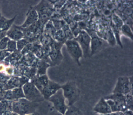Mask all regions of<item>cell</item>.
Instances as JSON below:
<instances>
[{
  "label": "cell",
  "mask_w": 133,
  "mask_h": 115,
  "mask_svg": "<svg viewBox=\"0 0 133 115\" xmlns=\"http://www.w3.org/2000/svg\"><path fill=\"white\" fill-rule=\"evenodd\" d=\"M104 44H105V41L102 39L97 35L91 38V43H90L91 56L100 51L104 47Z\"/></svg>",
  "instance_id": "5bb4252c"
},
{
  "label": "cell",
  "mask_w": 133,
  "mask_h": 115,
  "mask_svg": "<svg viewBox=\"0 0 133 115\" xmlns=\"http://www.w3.org/2000/svg\"><path fill=\"white\" fill-rule=\"evenodd\" d=\"M6 37L9 39L16 42L24 38L23 29L19 26H17L16 25H12L7 31Z\"/></svg>",
  "instance_id": "7c38bea8"
},
{
  "label": "cell",
  "mask_w": 133,
  "mask_h": 115,
  "mask_svg": "<svg viewBox=\"0 0 133 115\" xmlns=\"http://www.w3.org/2000/svg\"><path fill=\"white\" fill-rule=\"evenodd\" d=\"M121 33L122 34L125 36L132 40V32L130 27L129 25L124 24L121 28Z\"/></svg>",
  "instance_id": "7402d4cb"
},
{
  "label": "cell",
  "mask_w": 133,
  "mask_h": 115,
  "mask_svg": "<svg viewBox=\"0 0 133 115\" xmlns=\"http://www.w3.org/2000/svg\"><path fill=\"white\" fill-rule=\"evenodd\" d=\"M64 115H84L80 110L74 106L68 107Z\"/></svg>",
  "instance_id": "cb8c5ba5"
},
{
  "label": "cell",
  "mask_w": 133,
  "mask_h": 115,
  "mask_svg": "<svg viewBox=\"0 0 133 115\" xmlns=\"http://www.w3.org/2000/svg\"><path fill=\"white\" fill-rule=\"evenodd\" d=\"M102 115H123V112H112L111 113L107 114H102Z\"/></svg>",
  "instance_id": "836d02e7"
},
{
  "label": "cell",
  "mask_w": 133,
  "mask_h": 115,
  "mask_svg": "<svg viewBox=\"0 0 133 115\" xmlns=\"http://www.w3.org/2000/svg\"><path fill=\"white\" fill-rule=\"evenodd\" d=\"M16 17V16L11 20H8L3 17H0V32H7L12 26Z\"/></svg>",
  "instance_id": "d6986e66"
},
{
  "label": "cell",
  "mask_w": 133,
  "mask_h": 115,
  "mask_svg": "<svg viewBox=\"0 0 133 115\" xmlns=\"http://www.w3.org/2000/svg\"><path fill=\"white\" fill-rule=\"evenodd\" d=\"M26 115H41L40 114H39V113H37L36 112H35L34 113H31V114H26Z\"/></svg>",
  "instance_id": "e575fe53"
},
{
  "label": "cell",
  "mask_w": 133,
  "mask_h": 115,
  "mask_svg": "<svg viewBox=\"0 0 133 115\" xmlns=\"http://www.w3.org/2000/svg\"><path fill=\"white\" fill-rule=\"evenodd\" d=\"M65 43L69 54L74 59L76 63L80 65V59L83 58V54L78 43L74 39L67 40Z\"/></svg>",
  "instance_id": "9c48e42d"
},
{
  "label": "cell",
  "mask_w": 133,
  "mask_h": 115,
  "mask_svg": "<svg viewBox=\"0 0 133 115\" xmlns=\"http://www.w3.org/2000/svg\"><path fill=\"white\" fill-rule=\"evenodd\" d=\"M49 79L48 76L46 75L35 76L34 78L31 80L30 82L34 84L35 87L39 90L40 93L49 83Z\"/></svg>",
  "instance_id": "2e32d148"
},
{
  "label": "cell",
  "mask_w": 133,
  "mask_h": 115,
  "mask_svg": "<svg viewBox=\"0 0 133 115\" xmlns=\"http://www.w3.org/2000/svg\"><path fill=\"white\" fill-rule=\"evenodd\" d=\"M6 66L3 64H0V73H3L5 71Z\"/></svg>",
  "instance_id": "d6a6232c"
},
{
  "label": "cell",
  "mask_w": 133,
  "mask_h": 115,
  "mask_svg": "<svg viewBox=\"0 0 133 115\" xmlns=\"http://www.w3.org/2000/svg\"><path fill=\"white\" fill-rule=\"evenodd\" d=\"M93 110L95 112L101 114V115L112 113L110 106H109L104 97H102L99 100L97 104L94 107Z\"/></svg>",
  "instance_id": "9a60e30c"
},
{
  "label": "cell",
  "mask_w": 133,
  "mask_h": 115,
  "mask_svg": "<svg viewBox=\"0 0 133 115\" xmlns=\"http://www.w3.org/2000/svg\"><path fill=\"white\" fill-rule=\"evenodd\" d=\"M13 115H18V114H17V113H13Z\"/></svg>",
  "instance_id": "d590c367"
},
{
  "label": "cell",
  "mask_w": 133,
  "mask_h": 115,
  "mask_svg": "<svg viewBox=\"0 0 133 115\" xmlns=\"http://www.w3.org/2000/svg\"><path fill=\"white\" fill-rule=\"evenodd\" d=\"M112 22L113 25L118 29H119V30H121L122 26L124 25V23H123L122 19L118 15H117L116 13H114L112 14Z\"/></svg>",
  "instance_id": "d4e9b609"
},
{
  "label": "cell",
  "mask_w": 133,
  "mask_h": 115,
  "mask_svg": "<svg viewBox=\"0 0 133 115\" xmlns=\"http://www.w3.org/2000/svg\"><path fill=\"white\" fill-rule=\"evenodd\" d=\"M9 39L8 38H7V37H5L0 41V51L4 50L6 49L7 43Z\"/></svg>",
  "instance_id": "f546056e"
},
{
  "label": "cell",
  "mask_w": 133,
  "mask_h": 115,
  "mask_svg": "<svg viewBox=\"0 0 133 115\" xmlns=\"http://www.w3.org/2000/svg\"><path fill=\"white\" fill-rule=\"evenodd\" d=\"M63 46V44L58 42L54 41L50 45V51L49 54L50 59L51 63L55 65L59 64L63 59L61 49Z\"/></svg>",
  "instance_id": "30bf717a"
},
{
  "label": "cell",
  "mask_w": 133,
  "mask_h": 115,
  "mask_svg": "<svg viewBox=\"0 0 133 115\" xmlns=\"http://www.w3.org/2000/svg\"><path fill=\"white\" fill-rule=\"evenodd\" d=\"M48 115H63L62 114H61L57 111H56V110H53L52 112H51Z\"/></svg>",
  "instance_id": "1f68e13d"
},
{
  "label": "cell",
  "mask_w": 133,
  "mask_h": 115,
  "mask_svg": "<svg viewBox=\"0 0 133 115\" xmlns=\"http://www.w3.org/2000/svg\"><path fill=\"white\" fill-rule=\"evenodd\" d=\"M52 5L49 1H41L39 4L34 7L39 16V22L41 27H43L51 18L54 11Z\"/></svg>",
  "instance_id": "277c9868"
},
{
  "label": "cell",
  "mask_w": 133,
  "mask_h": 115,
  "mask_svg": "<svg viewBox=\"0 0 133 115\" xmlns=\"http://www.w3.org/2000/svg\"><path fill=\"white\" fill-rule=\"evenodd\" d=\"M132 77L126 76L119 78L113 93L121 94L123 95L131 94L132 92Z\"/></svg>",
  "instance_id": "ba28073f"
},
{
  "label": "cell",
  "mask_w": 133,
  "mask_h": 115,
  "mask_svg": "<svg viewBox=\"0 0 133 115\" xmlns=\"http://www.w3.org/2000/svg\"><path fill=\"white\" fill-rule=\"evenodd\" d=\"M50 66V64L46 60L39 59L35 66L37 70L36 76L46 75V70Z\"/></svg>",
  "instance_id": "ac0fdd59"
},
{
  "label": "cell",
  "mask_w": 133,
  "mask_h": 115,
  "mask_svg": "<svg viewBox=\"0 0 133 115\" xmlns=\"http://www.w3.org/2000/svg\"><path fill=\"white\" fill-rule=\"evenodd\" d=\"M64 97L66 100L68 107L73 106L80 96V90L74 81H69L63 86H61Z\"/></svg>",
  "instance_id": "7a4b0ae2"
},
{
  "label": "cell",
  "mask_w": 133,
  "mask_h": 115,
  "mask_svg": "<svg viewBox=\"0 0 133 115\" xmlns=\"http://www.w3.org/2000/svg\"><path fill=\"white\" fill-rule=\"evenodd\" d=\"M110 106L112 112H124L127 110L125 104V96L121 94L113 93L104 97Z\"/></svg>",
  "instance_id": "3957f363"
},
{
  "label": "cell",
  "mask_w": 133,
  "mask_h": 115,
  "mask_svg": "<svg viewBox=\"0 0 133 115\" xmlns=\"http://www.w3.org/2000/svg\"><path fill=\"white\" fill-rule=\"evenodd\" d=\"M39 104L22 98L12 101V111L18 115H26L36 112Z\"/></svg>",
  "instance_id": "6da1fadb"
},
{
  "label": "cell",
  "mask_w": 133,
  "mask_h": 115,
  "mask_svg": "<svg viewBox=\"0 0 133 115\" xmlns=\"http://www.w3.org/2000/svg\"><path fill=\"white\" fill-rule=\"evenodd\" d=\"M48 100L53 104L54 108L56 111L63 115H64L68 107L66 105L62 90L61 89H59L58 91H57L54 95H52L50 98H49Z\"/></svg>",
  "instance_id": "52a82bcc"
},
{
  "label": "cell",
  "mask_w": 133,
  "mask_h": 115,
  "mask_svg": "<svg viewBox=\"0 0 133 115\" xmlns=\"http://www.w3.org/2000/svg\"><path fill=\"white\" fill-rule=\"evenodd\" d=\"M107 41L108 42L109 44H111L112 46L115 45L116 39H115V36H114V35L113 34V32H112L111 30H110V31L108 32L107 36Z\"/></svg>",
  "instance_id": "f1b7e54d"
},
{
  "label": "cell",
  "mask_w": 133,
  "mask_h": 115,
  "mask_svg": "<svg viewBox=\"0 0 133 115\" xmlns=\"http://www.w3.org/2000/svg\"><path fill=\"white\" fill-rule=\"evenodd\" d=\"M79 44L82 50L83 56L85 58L91 56V49H90V43H91V37L85 31H80L77 37L74 38Z\"/></svg>",
  "instance_id": "8992f818"
},
{
  "label": "cell",
  "mask_w": 133,
  "mask_h": 115,
  "mask_svg": "<svg viewBox=\"0 0 133 115\" xmlns=\"http://www.w3.org/2000/svg\"><path fill=\"white\" fill-rule=\"evenodd\" d=\"M22 89L25 98L31 102L38 104L44 100L40 91L29 81L22 86Z\"/></svg>",
  "instance_id": "5b68a950"
},
{
  "label": "cell",
  "mask_w": 133,
  "mask_h": 115,
  "mask_svg": "<svg viewBox=\"0 0 133 115\" xmlns=\"http://www.w3.org/2000/svg\"><path fill=\"white\" fill-rule=\"evenodd\" d=\"M39 21V16L34 7H31L26 14V18L25 22L19 26L23 29L27 28L34 25Z\"/></svg>",
  "instance_id": "4fadbf2b"
},
{
  "label": "cell",
  "mask_w": 133,
  "mask_h": 115,
  "mask_svg": "<svg viewBox=\"0 0 133 115\" xmlns=\"http://www.w3.org/2000/svg\"><path fill=\"white\" fill-rule=\"evenodd\" d=\"M54 37L56 41H57L58 42L61 43L62 44H63V43L67 41L64 31L61 30V29L59 30H57V31L55 32Z\"/></svg>",
  "instance_id": "44dd1931"
},
{
  "label": "cell",
  "mask_w": 133,
  "mask_h": 115,
  "mask_svg": "<svg viewBox=\"0 0 133 115\" xmlns=\"http://www.w3.org/2000/svg\"><path fill=\"white\" fill-rule=\"evenodd\" d=\"M112 31L113 32V34L115 37L116 41H117L118 45H119L121 48H123V45L121 41V30L117 28L116 26H114L113 24L112 25Z\"/></svg>",
  "instance_id": "603a6c76"
},
{
  "label": "cell",
  "mask_w": 133,
  "mask_h": 115,
  "mask_svg": "<svg viewBox=\"0 0 133 115\" xmlns=\"http://www.w3.org/2000/svg\"><path fill=\"white\" fill-rule=\"evenodd\" d=\"M4 72L6 73V74L7 75H12L13 74V72H14V69L12 68V66H6L5 71Z\"/></svg>",
  "instance_id": "4dcf8cb0"
},
{
  "label": "cell",
  "mask_w": 133,
  "mask_h": 115,
  "mask_svg": "<svg viewBox=\"0 0 133 115\" xmlns=\"http://www.w3.org/2000/svg\"><path fill=\"white\" fill-rule=\"evenodd\" d=\"M29 41L27 40L25 38H23V39L18 41L17 42V50L21 51L24 48L28 43H29Z\"/></svg>",
  "instance_id": "4316f807"
},
{
  "label": "cell",
  "mask_w": 133,
  "mask_h": 115,
  "mask_svg": "<svg viewBox=\"0 0 133 115\" xmlns=\"http://www.w3.org/2000/svg\"><path fill=\"white\" fill-rule=\"evenodd\" d=\"M0 115H13L12 101L7 100L0 101Z\"/></svg>",
  "instance_id": "e0dca14e"
},
{
  "label": "cell",
  "mask_w": 133,
  "mask_h": 115,
  "mask_svg": "<svg viewBox=\"0 0 133 115\" xmlns=\"http://www.w3.org/2000/svg\"><path fill=\"white\" fill-rule=\"evenodd\" d=\"M61 89V86L60 85L50 80L48 85L42 90L41 93L44 99L49 100L52 95H54Z\"/></svg>",
  "instance_id": "8fae6325"
},
{
  "label": "cell",
  "mask_w": 133,
  "mask_h": 115,
  "mask_svg": "<svg viewBox=\"0 0 133 115\" xmlns=\"http://www.w3.org/2000/svg\"><path fill=\"white\" fill-rule=\"evenodd\" d=\"M125 96V104L127 110H132V94H127Z\"/></svg>",
  "instance_id": "83f0119b"
},
{
  "label": "cell",
  "mask_w": 133,
  "mask_h": 115,
  "mask_svg": "<svg viewBox=\"0 0 133 115\" xmlns=\"http://www.w3.org/2000/svg\"><path fill=\"white\" fill-rule=\"evenodd\" d=\"M1 13H0V17H1Z\"/></svg>",
  "instance_id": "8d00e7d4"
},
{
  "label": "cell",
  "mask_w": 133,
  "mask_h": 115,
  "mask_svg": "<svg viewBox=\"0 0 133 115\" xmlns=\"http://www.w3.org/2000/svg\"><path fill=\"white\" fill-rule=\"evenodd\" d=\"M12 101H13L21 99L22 98H25L24 94L22 88H16L11 90Z\"/></svg>",
  "instance_id": "ffe728a7"
},
{
  "label": "cell",
  "mask_w": 133,
  "mask_h": 115,
  "mask_svg": "<svg viewBox=\"0 0 133 115\" xmlns=\"http://www.w3.org/2000/svg\"><path fill=\"white\" fill-rule=\"evenodd\" d=\"M6 50L9 53H13L15 51H16L17 50V42L9 39Z\"/></svg>",
  "instance_id": "484cf974"
}]
</instances>
